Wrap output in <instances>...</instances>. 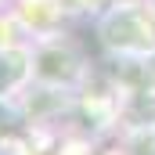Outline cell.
I'll list each match as a JSON object with an SVG mask.
<instances>
[{"label":"cell","instance_id":"1","mask_svg":"<svg viewBox=\"0 0 155 155\" xmlns=\"http://www.w3.org/2000/svg\"><path fill=\"white\" fill-rule=\"evenodd\" d=\"M97 36L112 54L144 58L155 51V11L141 4H119L101 18Z\"/></svg>","mask_w":155,"mask_h":155},{"label":"cell","instance_id":"2","mask_svg":"<svg viewBox=\"0 0 155 155\" xmlns=\"http://www.w3.org/2000/svg\"><path fill=\"white\" fill-rule=\"evenodd\" d=\"M79 72H83V65L69 47H47L36 58V76L51 87H69L79 79Z\"/></svg>","mask_w":155,"mask_h":155},{"label":"cell","instance_id":"3","mask_svg":"<svg viewBox=\"0 0 155 155\" xmlns=\"http://www.w3.org/2000/svg\"><path fill=\"white\" fill-rule=\"evenodd\" d=\"M29 72V58L22 51H0V97L11 94Z\"/></svg>","mask_w":155,"mask_h":155},{"label":"cell","instance_id":"4","mask_svg":"<svg viewBox=\"0 0 155 155\" xmlns=\"http://www.w3.org/2000/svg\"><path fill=\"white\" fill-rule=\"evenodd\" d=\"M148 7H152V11H155V0H148Z\"/></svg>","mask_w":155,"mask_h":155}]
</instances>
